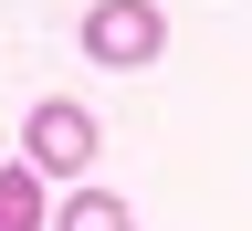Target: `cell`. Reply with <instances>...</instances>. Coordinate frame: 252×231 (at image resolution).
Here are the masks:
<instances>
[{"label":"cell","mask_w":252,"mask_h":231,"mask_svg":"<svg viewBox=\"0 0 252 231\" xmlns=\"http://www.w3.org/2000/svg\"><path fill=\"white\" fill-rule=\"evenodd\" d=\"M84 53L116 63V74H137V63L168 53V11H158V0H94L84 11Z\"/></svg>","instance_id":"cell-1"},{"label":"cell","mask_w":252,"mask_h":231,"mask_svg":"<svg viewBox=\"0 0 252 231\" xmlns=\"http://www.w3.org/2000/svg\"><path fill=\"white\" fill-rule=\"evenodd\" d=\"M0 231H42V168H0Z\"/></svg>","instance_id":"cell-4"},{"label":"cell","mask_w":252,"mask_h":231,"mask_svg":"<svg viewBox=\"0 0 252 231\" xmlns=\"http://www.w3.org/2000/svg\"><path fill=\"white\" fill-rule=\"evenodd\" d=\"M21 168H42V179H84V168H94V116L63 105V95H42L32 126H21Z\"/></svg>","instance_id":"cell-2"},{"label":"cell","mask_w":252,"mask_h":231,"mask_svg":"<svg viewBox=\"0 0 252 231\" xmlns=\"http://www.w3.org/2000/svg\"><path fill=\"white\" fill-rule=\"evenodd\" d=\"M53 231H137V221H126V200H116V189H94V179H74V200L53 210Z\"/></svg>","instance_id":"cell-3"}]
</instances>
